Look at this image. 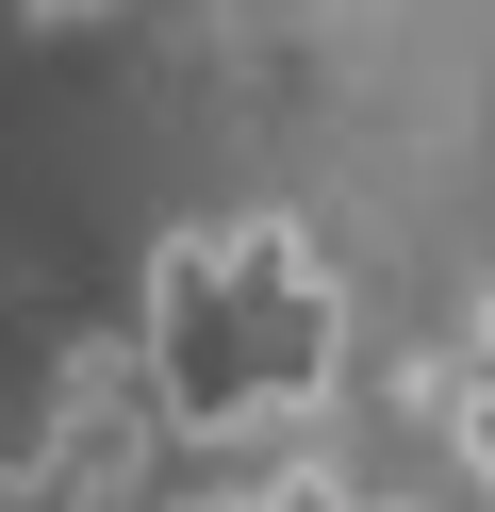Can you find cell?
Returning a JSON list of instances; mask_svg holds the SVG:
<instances>
[{
	"label": "cell",
	"instance_id": "cell-2",
	"mask_svg": "<svg viewBox=\"0 0 495 512\" xmlns=\"http://www.w3.org/2000/svg\"><path fill=\"white\" fill-rule=\"evenodd\" d=\"M446 446H462V479L495 496V380H479V364H462V397H446Z\"/></svg>",
	"mask_w": 495,
	"mask_h": 512
},
{
	"label": "cell",
	"instance_id": "cell-3",
	"mask_svg": "<svg viewBox=\"0 0 495 512\" xmlns=\"http://www.w3.org/2000/svg\"><path fill=\"white\" fill-rule=\"evenodd\" d=\"M33 17H50V34H83V17H116V0H33Z\"/></svg>",
	"mask_w": 495,
	"mask_h": 512
},
{
	"label": "cell",
	"instance_id": "cell-1",
	"mask_svg": "<svg viewBox=\"0 0 495 512\" xmlns=\"http://www.w3.org/2000/svg\"><path fill=\"white\" fill-rule=\"evenodd\" d=\"M132 347H149V397H165L182 446H281L347 380V281L281 215H198V232L149 248Z\"/></svg>",
	"mask_w": 495,
	"mask_h": 512
},
{
	"label": "cell",
	"instance_id": "cell-4",
	"mask_svg": "<svg viewBox=\"0 0 495 512\" xmlns=\"http://www.w3.org/2000/svg\"><path fill=\"white\" fill-rule=\"evenodd\" d=\"M347 512H413V496H347Z\"/></svg>",
	"mask_w": 495,
	"mask_h": 512
}]
</instances>
